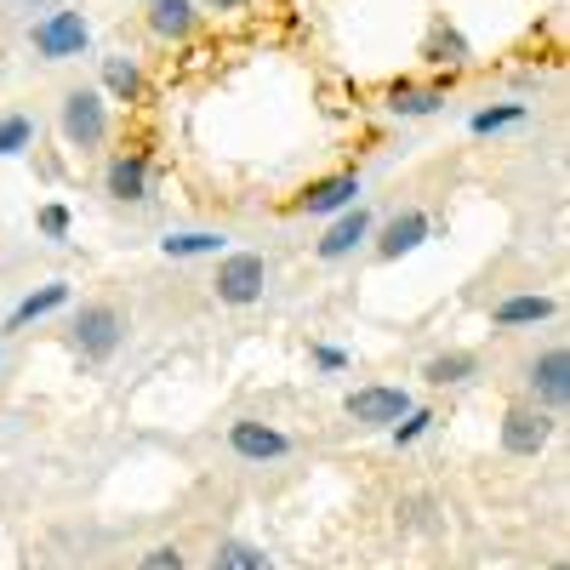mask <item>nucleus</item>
Returning a JSON list of instances; mask_svg holds the SVG:
<instances>
[{
  "label": "nucleus",
  "mask_w": 570,
  "mask_h": 570,
  "mask_svg": "<svg viewBox=\"0 0 570 570\" xmlns=\"http://www.w3.org/2000/svg\"><path fill=\"white\" fill-rule=\"evenodd\" d=\"M126 343V314L115 303H86L75 314V348L80 360H109Z\"/></svg>",
  "instance_id": "20e7f679"
},
{
  "label": "nucleus",
  "mask_w": 570,
  "mask_h": 570,
  "mask_svg": "<svg viewBox=\"0 0 570 570\" xmlns=\"http://www.w3.org/2000/svg\"><path fill=\"white\" fill-rule=\"evenodd\" d=\"M553 314V297H508V303H497V325H537V320H548Z\"/></svg>",
  "instance_id": "f3484780"
},
{
  "label": "nucleus",
  "mask_w": 570,
  "mask_h": 570,
  "mask_svg": "<svg viewBox=\"0 0 570 570\" xmlns=\"http://www.w3.org/2000/svg\"><path fill=\"white\" fill-rule=\"evenodd\" d=\"M69 303V285L63 279H52V285H40V292H29L18 308H12V320H7V331H23L29 320H46L52 308H63Z\"/></svg>",
  "instance_id": "4468645a"
},
{
  "label": "nucleus",
  "mask_w": 570,
  "mask_h": 570,
  "mask_svg": "<svg viewBox=\"0 0 570 570\" xmlns=\"http://www.w3.org/2000/svg\"><path fill=\"white\" fill-rule=\"evenodd\" d=\"M29 7H46V0H29Z\"/></svg>",
  "instance_id": "cd10ccee"
},
{
  "label": "nucleus",
  "mask_w": 570,
  "mask_h": 570,
  "mask_svg": "<svg viewBox=\"0 0 570 570\" xmlns=\"http://www.w3.org/2000/svg\"><path fill=\"white\" fill-rule=\"evenodd\" d=\"M422 240H428V217H422V212H400V217L383 228V240H376V257H383V263H394V257L416 252Z\"/></svg>",
  "instance_id": "9b49d317"
},
{
  "label": "nucleus",
  "mask_w": 570,
  "mask_h": 570,
  "mask_svg": "<svg viewBox=\"0 0 570 570\" xmlns=\"http://www.w3.org/2000/svg\"><path fill=\"white\" fill-rule=\"evenodd\" d=\"M440 104H445V86H434V91L394 86V91H389V109H394V115H434Z\"/></svg>",
  "instance_id": "aec40b11"
},
{
  "label": "nucleus",
  "mask_w": 570,
  "mask_h": 570,
  "mask_svg": "<svg viewBox=\"0 0 570 570\" xmlns=\"http://www.w3.org/2000/svg\"><path fill=\"white\" fill-rule=\"evenodd\" d=\"M104 183H109L115 200H149V160L142 155H115Z\"/></svg>",
  "instance_id": "f8f14e48"
},
{
  "label": "nucleus",
  "mask_w": 570,
  "mask_h": 570,
  "mask_svg": "<svg viewBox=\"0 0 570 570\" xmlns=\"http://www.w3.org/2000/svg\"><path fill=\"white\" fill-rule=\"evenodd\" d=\"M149 29L160 40H183L195 29V0H149Z\"/></svg>",
  "instance_id": "ddd939ff"
},
{
  "label": "nucleus",
  "mask_w": 570,
  "mask_h": 570,
  "mask_svg": "<svg viewBox=\"0 0 570 570\" xmlns=\"http://www.w3.org/2000/svg\"><path fill=\"white\" fill-rule=\"evenodd\" d=\"M212 7H217V12H246L252 0H212Z\"/></svg>",
  "instance_id": "bb28decb"
},
{
  "label": "nucleus",
  "mask_w": 570,
  "mask_h": 570,
  "mask_svg": "<svg viewBox=\"0 0 570 570\" xmlns=\"http://www.w3.org/2000/svg\"><path fill=\"white\" fill-rule=\"evenodd\" d=\"M86 40H91V23L86 12L63 7V12H46L35 29H29V46L46 58V63H63V58H80L86 52Z\"/></svg>",
  "instance_id": "f03ea898"
},
{
  "label": "nucleus",
  "mask_w": 570,
  "mask_h": 570,
  "mask_svg": "<svg viewBox=\"0 0 570 570\" xmlns=\"http://www.w3.org/2000/svg\"><path fill=\"white\" fill-rule=\"evenodd\" d=\"M40 234L46 240H69V206H40Z\"/></svg>",
  "instance_id": "b1692460"
},
{
  "label": "nucleus",
  "mask_w": 570,
  "mask_h": 570,
  "mask_svg": "<svg viewBox=\"0 0 570 570\" xmlns=\"http://www.w3.org/2000/svg\"><path fill=\"white\" fill-rule=\"evenodd\" d=\"M212 570H274V564H268V553L252 548V542H217Z\"/></svg>",
  "instance_id": "a211bd4d"
},
{
  "label": "nucleus",
  "mask_w": 570,
  "mask_h": 570,
  "mask_svg": "<svg viewBox=\"0 0 570 570\" xmlns=\"http://www.w3.org/2000/svg\"><path fill=\"white\" fill-rule=\"evenodd\" d=\"M354 195H360V177H354V171L320 177V183H308V195H303V212H314V217L348 212V206H354Z\"/></svg>",
  "instance_id": "1a4fd4ad"
},
{
  "label": "nucleus",
  "mask_w": 570,
  "mask_h": 570,
  "mask_svg": "<svg viewBox=\"0 0 570 570\" xmlns=\"http://www.w3.org/2000/svg\"><path fill=\"white\" fill-rule=\"evenodd\" d=\"M29 142H35V120H29V115H0V160L23 155Z\"/></svg>",
  "instance_id": "4be33fe9"
},
{
  "label": "nucleus",
  "mask_w": 570,
  "mask_h": 570,
  "mask_svg": "<svg viewBox=\"0 0 570 570\" xmlns=\"http://www.w3.org/2000/svg\"><path fill=\"white\" fill-rule=\"evenodd\" d=\"M513 120H525V104H502V109H480L473 115V131H502Z\"/></svg>",
  "instance_id": "5701e85b"
},
{
  "label": "nucleus",
  "mask_w": 570,
  "mask_h": 570,
  "mask_svg": "<svg viewBox=\"0 0 570 570\" xmlns=\"http://www.w3.org/2000/svg\"><path fill=\"white\" fill-rule=\"evenodd\" d=\"M104 91L120 104H137L142 98V69L131 58H104Z\"/></svg>",
  "instance_id": "2eb2a0df"
},
{
  "label": "nucleus",
  "mask_w": 570,
  "mask_h": 570,
  "mask_svg": "<svg viewBox=\"0 0 570 570\" xmlns=\"http://www.w3.org/2000/svg\"><path fill=\"white\" fill-rule=\"evenodd\" d=\"M137 570H188V559H183L177 548H155V553L137 559Z\"/></svg>",
  "instance_id": "393cba45"
},
{
  "label": "nucleus",
  "mask_w": 570,
  "mask_h": 570,
  "mask_svg": "<svg viewBox=\"0 0 570 570\" xmlns=\"http://www.w3.org/2000/svg\"><path fill=\"white\" fill-rule=\"evenodd\" d=\"M160 252H166V257H217V252H223V234H212V228L166 234V240H160Z\"/></svg>",
  "instance_id": "dca6fc26"
},
{
  "label": "nucleus",
  "mask_w": 570,
  "mask_h": 570,
  "mask_svg": "<svg viewBox=\"0 0 570 570\" xmlns=\"http://www.w3.org/2000/svg\"><path fill=\"white\" fill-rule=\"evenodd\" d=\"M228 445H234V456H246V462H274V456L292 451V440H285L279 428H268V422H234Z\"/></svg>",
  "instance_id": "0eeeda50"
},
{
  "label": "nucleus",
  "mask_w": 570,
  "mask_h": 570,
  "mask_svg": "<svg viewBox=\"0 0 570 570\" xmlns=\"http://www.w3.org/2000/svg\"><path fill=\"white\" fill-rule=\"evenodd\" d=\"M58 126H63V142H69V149H98V142L109 137V104H104V91H91V86L63 91Z\"/></svg>",
  "instance_id": "f257e3e1"
},
{
  "label": "nucleus",
  "mask_w": 570,
  "mask_h": 570,
  "mask_svg": "<svg viewBox=\"0 0 570 570\" xmlns=\"http://www.w3.org/2000/svg\"><path fill=\"white\" fill-rule=\"evenodd\" d=\"M263 285H268V263H263L257 252H228V257L217 263L212 292H217V303H228V308H246V303L263 297Z\"/></svg>",
  "instance_id": "7ed1b4c3"
},
{
  "label": "nucleus",
  "mask_w": 570,
  "mask_h": 570,
  "mask_svg": "<svg viewBox=\"0 0 570 570\" xmlns=\"http://www.w3.org/2000/svg\"><path fill=\"white\" fill-rule=\"evenodd\" d=\"M422 58H428V63H462V58H468V40H462L456 29L434 23V29H428V40H422Z\"/></svg>",
  "instance_id": "6ab92c4d"
},
{
  "label": "nucleus",
  "mask_w": 570,
  "mask_h": 570,
  "mask_svg": "<svg viewBox=\"0 0 570 570\" xmlns=\"http://www.w3.org/2000/svg\"><path fill=\"white\" fill-rule=\"evenodd\" d=\"M405 411H411V394H405V389L365 383V389H354V394H348V416H354L360 428H394Z\"/></svg>",
  "instance_id": "423d86ee"
},
{
  "label": "nucleus",
  "mask_w": 570,
  "mask_h": 570,
  "mask_svg": "<svg viewBox=\"0 0 570 570\" xmlns=\"http://www.w3.org/2000/svg\"><path fill=\"white\" fill-rule=\"evenodd\" d=\"M428 422H434V416H428V411H405V416L394 422V440H400V445H411V440L422 434V428H428Z\"/></svg>",
  "instance_id": "a878e982"
},
{
  "label": "nucleus",
  "mask_w": 570,
  "mask_h": 570,
  "mask_svg": "<svg viewBox=\"0 0 570 570\" xmlns=\"http://www.w3.org/2000/svg\"><path fill=\"white\" fill-rule=\"evenodd\" d=\"M365 234H371V212H365V206H348V212H343L337 223L325 228V240H320V257H325V263L348 257V252H354V246L365 240Z\"/></svg>",
  "instance_id": "9d476101"
},
{
  "label": "nucleus",
  "mask_w": 570,
  "mask_h": 570,
  "mask_svg": "<svg viewBox=\"0 0 570 570\" xmlns=\"http://www.w3.org/2000/svg\"><path fill=\"white\" fill-rule=\"evenodd\" d=\"M548 440H553V411H542V405H513V411L502 416V451H508V456H542Z\"/></svg>",
  "instance_id": "39448f33"
},
{
  "label": "nucleus",
  "mask_w": 570,
  "mask_h": 570,
  "mask_svg": "<svg viewBox=\"0 0 570 570\" xmlns=\"http://www.w3.org/2000/svg\"><path fill=\"white\" fill-rule=\"evenodd\" d=\"M531 389H537L542 411H559L570 400V354L564 348H548L542 360H531Z\"/></svg>",
  "instance_id": "6e6552de"
},
{
  "label": "nucleus",
  "mask_w": 570,
  "mask_h": 570,
  "mask_svg": "<svg viewBox=\"0 0 570 570\" xmlns=\"http://www.w3.org/2000/svg\"><path fill=\"white\" fill-rule=\"evenodd\" d=\"M422 376L434 389H445V383H462V376H473V354H434L422 365Z\"/></svg>",
  "instance_id": "412c9836"
}]
</instances>
